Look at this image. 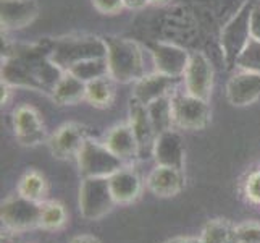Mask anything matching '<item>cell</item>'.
Returning <instances> with one entry per match:
<instances>
[{
  "label": "cell",
  "instance_id": "1",
  "mask_svg": "<svg viewBox=\"0 0 260 243\" xmlns=\"http://www.w3.org/2000/svg\"><path fill=\"white\" fill-rule=\"evenodd\" d=\"M2 81L50 96L63 70L50 60L49 41L38 44H10L2 47Z\"/></svg>",
  "mask_w": 260,
  "mask_h": 243
},
{
  "label": "cell",
  "instance_id": "2",
  "mask_svg": "<svg viewBox=\"0 0 260 243\" xmlns=\"http://www.w3.org/2000/svg\"><path fill=\"white\" fill-rule=\"evenodd\" d=\"M105 42L109 75L116 83H136L146 75L144 56L136 41L120 36H105Z\"/></svg>",
  "mask_w": 260,
  "mask_h": 243
},
{
  "label": "cell",
  "instance_id": "3",
  "mask_svg": "<svg viewBox=\"0 0 260 243\" xmlns=\"http://www.w3.org/2000/svg\"><path fill=\"white\" fill-rule=\"evenodd\" d=\"M50 60L63 71L87 59L107 57L105 38L92 34H70L57 39H47Z\"/></svg>",
  "mask_w": 260,
  "mask_h": 243
},
{
  "label": "cell",
  "instance_id": "4",
  "mask_svg": "<svg viewBox=\"0 0 260 243\" xmlns=\"http://www.w3.org/2000/svg\"><path fill=\"white\" fill-rule=\"evenodd\" d=\"M254 4L255 0H247L236 12V15L223 26L220 46L223 62L230 71L236 68L238 59L250 41V13H252Z\"/></svg>",
  "mask_w": 260,
  "mask_h": 243
},
{
  "label": "cell",
  "instance_id": "5",
  "mask_svg": "<svg viewBox=\"0 0 260 243\" xmlns=\"http://www.w3.org/2000/svg\"><path fill=\"white\" fill-rule=\"evenodd\" d=\"M78 169L81 178H109L116 170L126 166L104 145V141L87 138L78 156Z\"/></svg>",
  "mask_w": 260,
  "mask_h": 243
},
{
  "label": "cell",
  "instance_id": "6",
  "mask_svg": "<svg viewBox=\"0 0 260 243\" xmlns=\"http://www.w3.org/2000/svg\"><path fill=\"white\" fill-rule=\"evenodd\" d=\"M79 212L86 221H101L115 206L109 178H83L79 186Z\"/></svg>",
  "mask_w": 260,
  "mask_h": 243
},
{
  "label": "cell",
  "instance_id": "7",
  "mask_svg": "<svg viewBox=\"0 0 260 243\" xmlns=\"http://www.w3.org/2000/svg\"><path fill=\"white\" fill-rule=\"evenodd\" d=\"M41 203H34L21 195H10L0 204V221L2 229L13 233H23L39 229Z\"/></svg>",
  "mask_w": 260,
  "mask_h": 243
},
{
  "label": "cell",
  "instance_id": "8",
  "mask_svg": "<svg viewBox=\"0 0 260 243\" xmlns=\"http://www.w3.org/2000/svg\"><path fill=\"white\" fill-rule=\"evenodd\" d=\"M172 109L175 128L181 130H204L210 122L209 101L196 97L187 91L172 94Z\"/></svg>",
  "mask_w": 260,
  "mask_h": 243
},
{
  "label": "cell",
  "instance_id": "9",
  "mask_svg": "<svg viewBox=\"0 0 260 243\" xmlns=\"http://www.w3.org/2000/svg\"><path fill=\"white\" fill-rule=\"evenodd\" d=\"M13 131L16 140L23 146H38L47 140V131L44 127L39 112L32 105H18L12 115Z\"/></svg>",
  "mask_w": 260,
  "mask_h": 243
},
{
  "label": "cell",
  "instance_id": "10",
  "mask_svg": "<svg viewBox=\"0 0 260 243\" xmlns=\"http://www.w3.org/2000/svg\"><path fill=\"white\" fill-rule=\"evenodd\" d=\"M184 86L186 91L209 101L213 88V67L210 60L202 52H191L189 64L184 71Z\"/></svg>",
  "mask_w": 260,
  "mask_h": 243
},
{
  "label": "cell",
  "instance_id": "11",
  "mask_svg": "<svg viewBox=\"0 0 260 243\" xmlns=\"http://www.w3.org/2000/svg\"><path fill=\"white\" fill-rule=\"evenodd\" d=\"M149 50L152 53L155 71L179 79L184 76L191 57V53L187 50L168 42H152L149 44Z\"/></svg>",
  "mask_w": 260,
  "mask_h": 243
},
{
  "label": "cell",
  "instance_id": "12",
  "mask_svg": "<svg viewBox=\"0 0 260 243\" xmlns=\"http://www.w3.org/2000/svg\"><path fill=\"white\" fill-rule=\"evenodd\" d=\"M87 138L89 137L84 125L76 122H67L55 130V133L49 138L47 145L53 157L65 160L76 157L83 143Z\"/></svg>",
  "mask_w": 260,
  "mask_h": 243
},
{
  "label": "cell",
  "instance_id": "13",
  "mask_svg": "<svg viewBox=\"0 0 260 243\" xmlns=\"http://www.w3.org/2000/svg\"><path fill=\"white\" fill-rule=\"evenodd\" d=\"M128 117H129L128 123L134 133V137H136L138 146H139V159L142 160V159L152 157L157 134H155L154 127H152L150 119H149L147 107L131 97Z\"/></svg>",
  "mask_w": 260,
  "mask_h": 243
},
{
  "label": "cell",
  "instance_id": "14",
  "mask_svg": "<svg viewBox=\"0 0 260 243\" xmlns=\"http://www.w3.org/2000/svg\"><path fill=\"white\" fill-rule=\"evenodd\" d=\"M152 159L155 160V166H165V167L184 170L186 149L181 134L175 128L160 133L155 138Z\"/></svg>",
  "mask_w": 260,
  "mask_h": 243
},
{
  "label": "cell",
  "instance_id": "15",
  "mask_svg": "<svg viewBox=\"0 0 260 243\" xmlns=\"http://www.w3.org/2000/svg\"><path fill=\"white\" fill-rule=\"evenodd\" d=\"M228 102L235 107H246L260 99V73L239 70L226 85Z\"/></svg>",
  "mask_w": 260,
  "mask_h": 243
},
{
  "label": "cell",
  "instance_id": "16",
  "mask_svg": "<svg viewBox=\"0 0 260 243\" xmlns=\"http://www.w3.org/2000/svg\"><path fill=\"white\" fill-rule=\"evenodd\" d=\"M36 0H0V24L4 31L23 30L38 16Z\"/></svg>",
  "mask_w": 260,
  "mask_h": 243
},
{
  "label": "cell",
  "instance_id": "17",
  "mask_svg": "<svg viewBox=\"0 0 260 243\" xmlns=\"http://www.w3.org/2000/svg\"><path fill=\"white\" fill-rule=\"evenodd\" d=\"M110 192L116 204H131L142 193V180L133 164L123 166L109 177Z\"/></svg>",
  "mask_w": 260,
  "mask_h": 243
},
{
  "label": "cell",
  "instance_id": "18",
  "mask_svg": "<svg viewBox=\"0 0 260 243\" xmlns=\"http://www.w3.org/2000/svg\"><path fill=\"white\" fill-rule=\"evenodd\" d=\"M146 186L157 198H173L184 188V170L155 166L146 178Z\"/></svg>",
  "mask_w": 260,
  "mask_h": 243
},
{
  "label": "cell",
  "instance_id": "19",
  "mask_svg": "<svg viewBox=\"0 0 260 243\" xmlns=\"http://www.w3.org/2000/svg\"><path fill=\"white\" fill-rule=\"evenodd\" d=\"M179 78H172L164 73L154 71L150 75H144L134 83L133 99H136L141 104L149 105L160 97H165L175 93V86Z\"/></svg>",
  "mask_w": 260,
  "mask_h": 243
},
{
  "label": "cell",
  "instance_id": "20",
  "mask_svg": "<svg viewBox=\"0 0 260 243\" xmlns=\"http://www.w3.org/2000/svg\"><path fill=\"white\" fill-rule=\"evenodd\" d=\"M104 145L124 164H133L139 159V146L129 123H118L112 127L105 133Z\"/></svg>",
  "mask_w": 260,
  "mask_h": 243
},
{
  "label": "cell",
  "instance_id": "21",
  "mask_svg": "<svg viewBox=\"0 0 260 243\" xmlns=\"http://www.w3.org/2000/svg\"><path fill=\"white\" fill-rule=\"evenodd\" d=\"M52 101L58 105H75L86 101V83L71 71H63L50 93Z\"/></svg>",
  "mask_w": 260,
  "mask_h": 243
},
{
  "label": "cell",
  "instance_id": "22",
  "mask_svg": "<svg viewBox=\"0 0 260 243\" xmlns=\"http://www.w3.org/2000/svg\"><path fill=\"white\" fill-rule=\"evenodd\" d=\"M16 193L21 195L23 198L34 203H44L47 200L49 193V185L47 180L39 170L29 169L23 174L20 182L16 185Z\"/></svg>",
  "mask_w": 260,
  "mask_h": 243
},
{
  "label": "cell",
  "instance_id": "23",
  "mask_svg": "<svg viewBox=\"0 0 260 243\" xmlns=\"http://www.w3.org/2000/svg\"><path fill=\"white\" fill-rule=\"evenodd\" d=\"M115 83L116 81L105 75L86 83V101L97 109H107L113 104L115 99Z\"/></svg>",
  "mask_w": 260,
  "mask_h": 243
},
{
  "label": "cell",
  "instance_id": "24",
  "mask_svg": "<svg viewBox=\"0 0 260 243\" xmlns=\"http://www.w3.org/2000/svg\"><path fill=\"white\" fill-rule=\"evenodd\" d=\"M146 107H147L149 119L152 122V127H154L157 137L160 133L175 128L173 109H172V94L165 96V97H160V99H157V101H154V102H150Z\"/></svg>",
  "mask_w": 260,
  "mask_h": 243
},
{
  "label": "cell",
  "instance_id": "25",
  "mask_svg": "<svg viewBox=\"0 0 260 243\" xmlns=\"http://www.w3.org/2000/svg\"><path fill=\"white\" fill-rule=\"evenodd\" d=\"M68 222V212L65 206L53 201L46 200L41 203V219H39V229L47 230V232H57L61 230Z\"/></svg>",
  "mask_w": 260,
  "mask_h": 243
},
{
  "label": "cell",
  "instance_id": "26",
  "mask_svg": "<svg viewBox=\"0 0 260 243\" xmlns=\"http://www.w3.org/2000/svg\"><path fill=\"white\" fill-rule=\"evenodd\" d=\"M202 243H236L235 241V224L228 219H210L205 222L201 232Z\"/></svg>",
  "mask_w": 260,
  "mask_h": 243
},
{
  "label": "cell",
  "instance_id": "27",
  "mask_svg": "<svg viewBox=\"0 0 260 243\" xmlns=\"http://www.w3.org/2000/svg\"><path fill=\"white\" fill-rule=\"evenodd\" d=\"M68 71H71L75 76L83 79L84 83L97 79L101 76L109 75V64H107V57H97V59H87L73 65Z\"/></svg>",
  "mask_w": 260,
  "mask_h": 243
},
{
  "label": "cell",
  "instance_id": "28",
  "mask_svg": "<svg viewBox=\"0 0 260 243\" xmlns=\"http://www.w3.org/2000/svg\"><path fill=\"white\" fill-rule=\"evenodd\" d=\"M236 68L252 71V73H260V41L250 38L246 49L238 59Z\"/></svg>",
  "mask_w": 260,
  "mask_h": 243
},
{
  "label": "cell",
  "instance_id": "29",
  "mask_svg": "<svg viewBox=\"0 0 260 243\" xmlns=\"http://www.w3.org/2000/svg\"><path fill=\"white\" fill-rule=\"evenodd\" d=\"M235 241L236 243H257L260 241V222L244 221L235 226Z\"/></svg>",
  "mask_w": 260,
  "mask_h": 243
},
{
  "label": "cell",
  "instance_id": "30",
  "mask_svg": "<svg viewBox=\"0 0 260 243\" xmlns=\"http://www.w3.org/2000/svg\"><path fill=\"white\" fill-rule=\"evenodd\" d=\"M244 195L247 201L260 206V170L250 172L244 182Z\"/></svg>",
  "mask_w": 260,
  "mask_h": 243
},
{
  "label": "cell",
  "instance_id": "31",
  "mask_svg": "<svg viewBox=\"0 0 260 243\" xmlns=\"http://www.w3.org/2000/svg\"><path fill=\"white\" fill-rule=\"evenodd\" d=\"M94 8L102 15H115L124 8L123 0H91Z\"/></svg>",
  "mask_w": 260,
  "mask_h": 243
},
{
  "label": "cell",
  "instance_id": "32",
  "mask_svg": "<svg viewBox=\"0 0 260 243\" xmlns=\"http://www.w3.org/2000/svg\"><path fill=\"white\" fill-rule=\"evenodd\" d=\"M250 38L260 41V0H255L250 13Z\"/></svg>",
  "mask_w": 260,
  "mask_h": 243
},
{
  "label": "cell",
  "instance_id": "33",
  "mask_svg": "<svg viewBox=\"0 0 260 243\" xmlns=\"http://www.w3.org/2000/svg\"><path fill=\"white\" fill-rule=\"evenodd\" d=\"M124 8H129V10H141L146 5H149V0H123Z\"/></svg>",
  "mask_w": 260,
  "mask_h": 243
},
{
  "label": "cell",
  "instance_id": "34",
  "mask_svg": "<svg viewBox=\"0 0 260 243\" xmlns=\"http://www.w3.org/2000/svg\"><path fill=\"white\" fill-rule=\"evenodd\" d=\"M164 243H202L201 237H173L168 238Z\"/></svg>",
  "mask_w": 260,
  "mask_h": 243
},
{
  "label": "cell",
  "instance_id": "35",
  "mask_svg": "<svg viewBox=\"0 0 260 243\" xmlns=\"http://www.w3.org/2000/svg\"><path fill=\"white\" fill-rule=\"evenodd\" d=\"M70 243H102V241L94 235H78L71 238Z\"/></svg>",
  "mask_w": 260,
  "mask_h": 243
},
{
  "label": "cell",
  "instance_id": "36",
  "mask_svg": "<svg viewBox=\"0 0 260 243\" xmlns=\"http://www.w3.org/2000/svg\"><path fill=\"white\" fill-rule=\"evenodd\" d=\"M15 235H16V233L2 229V237H0V243H18Z\"/></svg>",
  "mask_w": 260,
  "mask_h": 243
},
{
  "label": "cell",
  "instance_id": "37",
  "mask_svg": "<svg viewBox=\"0 0 260 243\" xmlns=\"http://www.w3.org/2000/svg\"><path fill=\"white\" fill-rule=\"evenodd\" d=\"M0 91H2V97H0V102L5 105L8 102V97H10V85H7L5 81L0 83Z\"/></svg>",
  "mask_w": 260,
  "mask_h": 243
},
{
  "label": "cell",
  "instance_id": "38",
  "mask_svg": "<svg viewBox=\"0 0 260 243\" xmlns=\"http://www.w3.org/2000/svg\"><path fill=\"white\" fill-rule=\"evenodd\" d=\"M167 2L168 0H149V4H154V5H164Z\"/></svg>",
  "mask_w": 260,
  "mask_h": 243
},
{
  "label": "cell",
  "instance_id": "39",
  "mask_svg": "<svg viewBox=\"0 0 260 243\" xmlns=\"http://www.w3.org/2000/svg\"><path fill=\"white\" fill-rule=\"evenodd\" d=\"M257 243H260V241H257Z\"/></svg>",
  "mask_w": 260,
  "mask_h": 243
}]
</instances>
